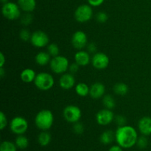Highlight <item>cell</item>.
Returning <instances> with one entry per match:
<instances>
[{
	"label": "cell",
	"instance_id": "cell-36",
	"mask_svg": "<svg viewBox=\"0 0 151 151\" xmlns=\"http://www.w3.org/2000/svg\"><path fill=\"white\" fill-rule=\"evenodd\" d=\"M87 52L89 53H92V54H95L97 52V47L94 43H88L86 46Z\"/></svg>",
	"mask_w": 151,
	"mask_h": 151
},
{
	"label": "cell",
	"instance_id": "cell-17",
	"mask_svg": "<svg viewBox=\"0 0 151 151\" xmlns=\"http://www.w3.org/2000/svg\"><path fill=\"white\" fill-rule=\"evenodd\" d=\"M36 72L35 70L30 68H27L23 69L20 74V78L24 83H30L34 82L35 78H36Z\"/></svg>",
	"mask_w": 151,
	"mask_h": 151
},
{
	"label": "cell",
	"instance_id": "cell-11",
	"mask_svg": "<svg viewBox=\"0 0 151 151\" xmlns=\"http://www.w3.org/2000/svg\"><path fill=\"white\" fill-rule=\"evenodd\" d=\"M115 115L111 109H103L100 110L96 114V121L97 124L102 126L109 125L114 120Z\"/></svg>",
	"mask_w": 151,
	"mask_h": 151
},
{
	"label": "cell",
	"instance_id": "cell-9",
	"mask_svg": "<svg viewBox=\"0 0 151 151\" xmlns=\"http://www.w3.org/2000/svg\"><path fill=\"white\" fill-rule=\"evenodd\" d=\"M30 42L32 45L36 48H44L48 46L50 43V38L44 31L37 30L32 33Z\"/></svg>",
	"mask_w": 151,
	"mask_h": 151
},
{
	"label": "cell",
	"instance_id": "cell-14",
	"mask_svg": "<svg viewBox=\"0 0 151 151\" xmlns=\"http://www.w3.org/2000/svg\"><path fill=\"white\" fill-rule=\"evenodd\" d=\"M106 93V86L100 82H96L90 86L89 95L94 100H99L103 97Z\"/></svg>",
	"mask_w": 151,
	"mask_h": 151
},
{
	"label": "cell",
	"instance_id": "cell-34",
	"mask_svg": "<svg viewBox=\"0 0 151 151\" xmlns=\"http://www.w3.org/2000/svg\"><path fill=\"white\" fill-rule=\"evenodd\" d=\"M7 124H8V121H7V116L4 112L1 111L0 112V129L1 131L4 130L7 127Z\"/></svg>",
	"mask_w": 151,
	"mask_h": 151
},
{
	"label": "cell",
	"instance_id": "cell-27",
	"mask_svg": "<svg viewBox=\"0 0 151 151\" xmlns=\"http://www.w3.org/2000/svg\"><path fill=\"white\" fill-rule=\"evenodd\" d=\"M47 52L51 55L52 58L55 57V56L59 55L60 53V48L58 45L55 43H51L49 44L47 46Z\"/></svg>",
	"mask_w": 151,
	"mask_h": 151
},
{
	"label": "cell",
	"instance_id": "cell-5",
	"mask_svg": "<svg viewBox=\"0 0 151 151\" xmlns=\"http://www.w3.org/2000/svg\"><path fill=\"white\" fill-rule=\"evenodd\" d=\"M93 9L90 4H83L78 6L75 10L74 16L75 20L79 23H86L93 17Z\"/></svg>",
	"mask_w": 151,
	"mask_h": 151
},
{
	"label": "cell",
	"instance_id": "cell-2",
	"mask_svg": "<svg viewBox=\"0 0 151 151\" xmlns=\"http://www.w3.org/2000/svg\"><path fill=\"white\" fill-rule=\"evenodd\" d=\"M54 123V114L48 109H43L35 116V125L41 131H49Z\"/></svg>",
	"mask_w": 151,
	"mask_h": 151
},
{
	"label": "cell",
	"instance_id": "cell-28",
	"mask_svg": "<svg viewBox=\"0 0 151 151\" xmlns=\"http://www.w3.org/2000/svg\"><path fill=\"white\" fill-rule=\"evenodd\" d=\"M21 24L24 26H28L31 24L33 21V17L31 13H25L24 14L21 16Z\"/></svg>",
	"mask_w": 151,
	"mask_h": 151
},
{
	"label": "cell",
	"instance_id": "cell-19",
	"mask_svg": "<svg viewBox=\"0 0 151 151\" xmlns=\"http://www.w3.org/2000/svg\"><path fill=\"white\" fill-rule=\"evenodd\" d=\"M51 58V55L47 52H39L35 57V63L40 66H45L47 64H50L52 59Z\"/></svg>",
	"mask_w": 151,
	"mask_h": 151
},
{
	"label": "cell",
	"instance_id": "cell-31",
	"mask_svg": "<svg viewBox=\"0 0 151 151\" xmlns=\"http://www.w3.org/2000/svg\"><path fill=\"white\" fill-rule=\"evenodd\" d=\"M96 20L100 24H104L109 20V16L105 12H99L96 15Z\"/></svg>",
	"mask_w": 151,
	"mask_h": 151
},
{
	"label": "cell",
	"instance_id": "cell-41",
	"mask_svg": "<svg viewBox=\"0 0 151 151\" xmlns=\"http://www.w3.org/2000/svg\"><path fill=\"white\" fill-rule=\"evenodd\" d=\"M1 1L3 3V4H4V3L8 2V0H1Z\"/></svg>",
	"mask_w": 151,
	"mask_h": 151
},
{
	"label": "cell",
	"instance_id": "cell-13",
	"mask_svg": "<svg viewBox=\"0 0 151 151\" xmlns=\"http://www.w3.org/2000/svg\"><path fill=\"white\" fill-rule=\"evenodd\" d=\"M75 78L73 74L70 73H64L60 75V79H59V85L60 88L64 90H69L71 88L75 86Z\"/></svg>",
	"mask_w": 151,
	"mask_h": 151
},
{
	"label": "cell",
	"instance_id": "cell-23",
	"mask_svg": "<svg viewBox=\"0 0 151 151\" xmlns=\"http://www.w3.org/2000/svg\"><path fill=\"white\" fill-rule=\"evenodd\" d=\"M114 92L119 96H125L129 91V87L124 83H117L113 87Z\"/></svg>",
	"mask_w": 151,
	"mask_h": 151
},
{
	"label": "cell",
	"instance_id": "cell-26",
	"mask_svg": "<svg viewBox=\"0 0 151 151\" xmlns=\"http://www.w3.org/2000/svg\"><path fill=\"white\" fill-rule=\"evenodd\" d=\"M17 146L15 142L10 141H4L1 143L0 145V151H17Z\"/></svg>",
	"mask_w": 151,
	"mask_h": 151
},
{
	"label": "cell",
	"instance_id": "cell-37",
	"mask_svg": "<svg viewBox=\"0 0 151 151\" xmlns=\"http://www.w3.org/2000/svg\"><path fill=\"white\" fill-rule=\"evenodd\" d=\"M87 1L88 4H90L91 7H99L103 4L105 0H87Z\"/></svg>",
	"mask_w": 151,
	"mask_h": 151
},
{
	"label": "cell",
	"instance_id": "cell-38",
	"mask_svg": "<svg viewBox=\"0 0 151 151\" xmlns=\"http://www.w3.org/2000/svg\"><path fill=\"white\" fill-rule=\"evenodd\" d=\"M6 63V58L3 52L0 53V67H4Z\"/></svg>",
	"mask_w": 151,
	"mask_h": 151
},
{
	"label": "cell",
	"instance_id": "cell-30",
	"mask_svg": "<svg viewBox=\"0 0 151 151\" xmlns=\"http://www.w3.org/2000/svg\"><path fill=\"white\" fill-rule=\"evenodd\" d=\"M137 145L139 148L145 149L147 147V145H148V139H147V137L144 135L139 137L137 142Z\"/></svg>",
	"mask_w": 151,
	"mask_h": 151
},
{
	"label": "cell",
	"instance_id": "cell-15",
	"mask_svg": "<svg viewBox=\"0 0 151 151\" xmlns=\"http://www.w3.org/2000/svg\"><path fill=\"white\" fill-rule=\"evenodd\" d=\"M138 129L142 135L148 136L151 135V117L150 116H143L138 122Z\"/></svg>",
	"mask_w": 151,
	"mask_h": 151
},
{
	"label": "cell",
	"instance_id": "cell-20",
	"mask_svg": "<svg viewBox=\"0 0 151 151\" xmlns=\"http://www.w3.org/2000/svg\"><path fill=\"white\" fill-rule=\"evenodd\" d=\"M115 140V132L111 130H106L103 131L100 137V141L102 144L108 145Z\"/></svg>",
	"mask_w": 151,
	"mask_h": 151
},
{
	"label": "cell",
	"instance_id": "cell-25",
	"mask_svg": "<svg viewBox=\"0 0 151 151\" xmlns=\"http://www.w3.org/2000/svg\"><path fill=\"white\" fill-rule=\"evenodd\" d=\"M103 104L106 109L112 110L116 106V101L111 94H105L103 97Z\"/></svg>",
	"mask_w": 151,
	"mask_h": 151
},
{
	"label": "cell",
	"instance_id": "cell-8",
	"mask_svg": "<svg viewBox=\"0 0 151 151\" xmlns=\"http://www.w3.org/2000/svg\"><path fill=\"white\" fill-rule=\"evenodd\" d=\"M63 116L66 122L75 123L79 122L82 116V111L78 106L75 105H69L63 111Z\"/></svg>",
	"mask_w": 151,
	"mask_h": 151
},
{
	"label": "cell",
	"instance_id": "cell-16",
	"mask_svg": "<svg viewBox=\"0 0 151 151\" xmlns=\"http://www.w3.org/2000/svg\"><path fill=\"white\" fill-rule=\"evenodd\" d=\"M75 62L80 66H86L89 64L91 60L90 53L84 50H78L75 54Z\"/></svg>",
	"mask_w": 151,
	"mask_h": 151
},
{
	"label": "cell",
	"instance_id": "cell-29",
	"mask_svg": "<svg viewBox=\"0 0 151 151\" xmlns=\"http://www.w3.org/2000/svg\"><path fill=\"white\" fill-rule=\"evenodd\" d=\"M31 35H32V33H31L30 31L28 29H27V28H23V29L20 31V32H19V37H20L21 40L24 41V42L30 41Z\"/></svg>",
	"mask_w": 151,
	"mask_h": 151
},
{
	"label": "cell",
	"instance_id": "cell-10",
	"mask_svg": "<svg viewBox=\"0 0 151 151\" xmlns=\"http://www.w3.org/2000/svg\"><path fill=\"white\" fill-rule=\"evenodd\" d=\"M109 62H110V60H109V56L101 52H96L91 57V63L93 67L98 70H103L106 69L109 66Z\"/></svg>",
	"mask_w": 151,
	"mask_h": 151
},
{
	"label": "cell",
	"instance_id": "cell-21",
	"mask_svg": "<svg viewBox=\"0 0 151 151\" xmlns=\"http://www.w3.org/2000/svg\"><path fill=\"white\" fill-rule=\"evenodd\" d=\"M51 134L48 132V131H41V132L38 136V142L41 147H46L49 145L51 142Z\"/></svg>",
	"mask_w": 151,
	"mask_h": 151
},
{
	"label": "cell",
	"instance_id": "cell-24",
	"mask_svg": "<svg viewBox=\"0 0 151 151\" xmlns=\"http://www.w3.org/2000/svg\"><path fill=\"white\" fill-rule=\"evenodd\" d=\"M15 144L19 149L24 150V149L27 148L28 146H29V139L24 134L17 135V137L15 140Z\"/></svg>",
	"mask_w": 151,
	"mask_h": 151
},
{
	"label": "cell",
	"instance_id": "cell-39",
	"mask_svg": "<svg viewBox=\"0 0 151 151\" xmlns=\"http://www.w3.org/2000/svg\"><path fill=\"white\" fill-rule=\"evenodd\" d=\"M109 151H123V148L119 145H113L109 148Z\"/></svg>",
	"mask_w": 151,
	"mask_h": 151
},
{
	"label": "cell",
	"instance_id": "cell-18",
	"mask_svg": "<svg viewBox=\"0 0 151 151\" xmlns=\"http://www.w3.org/2000/svg\"><path fill=\"white\" fill-rule=\"evenodd\" d=\"M17 3L24 13H32L36 7V0H17Z\"/></svg>",
	"mask_w": 151,
	"mask_h": 151
},
{
	"label": "cell",
	"instance_id": "cell-22",
	"mask_svg": "<svg viewBox=\"0 0 151 151\" xmlns=\"http://www.w3.org/2000/svg\"><path fill=\"white\" fill-rule=\"evenodd\" d=\"M76 94L80 97H86L89 94L90 87L85 83H79L75 86Z\"/></svg>",
	"mask_w": 151,
	"mask_h": 151
},
{
	"label": "cell",
	"instance_id": "cell-3",
	"mask_svg": "<svg viewBox=\"0 0 151 151\" xmlns=\"http://www.w3.org/2000/svg\"><path fill=\"white\" fill-rule=\"evenodd\" d=\"M69 61L66 57L63 55L55 56L52 58L50 63V67L52 72L57 75H63L69 70Z\"/></svg>",
	"mask_w": 151,
	"mask_h": 151
},
{
	"label": "cell",
	"instance_id": "cell-35",
	"mask_svg": "<svg viewBox=\"0 0 151 151\" xmlns=\"http://www.w3.org/2000/svg\"><path fill=\"white\" fill-rule=\"evenodd\" d=\"M80 69V66L76 63V62H74L72 63L71 64H69V72L72 74H76L77 72L79 71Z\"/></svg>",
	"mask_w": 151,
	"mask_h": 151
},
{
	"label": "cell",
	"instance_id": "cell-32",
	"mask_svg": "<svg viewBox=\"0 0 151 151\" xmlns=\"http://www.w3.org/2000/svg\"><path fill=\"white\" fill-rule=\"evenodd\" d=\"M72 130H73L74 133L78 135H81L84 132V126L81 122H78L73 124V127H72Z\"/></svg>",
	"mask_w": 151,
	"mask_h": 151
},
{
	"label": "cell",
	"instance_id": "cell-40",
	"mask_svg": "<svg viewBox=\"0 0 151 151\" xmlns=\"http://www.w3.org/2000/svg\"><path fill=\"white\" fill-rule=\"evenodd\" d=\"M5 75V70H4V67H0V77L3 78Z\"/></svg>",
	"mask_w": 151,
	"mask_h": 151
},
{
	"label": "cell",
	"instance_id": "cell-7",
	"mask_svg": "<svg viewBox=\"0 0 151 151\" xmlns=\"http://www.w3.org/2000/svg\"><path fill=\"white\" fill-rule=\"evenodd\" d=\"M28 122L24 117L16 116L11 119L9 123L10 130L16 135L24 134L28 129Z\"/></svg>",
	"mask_w": 151,
	"mask_h": 151
},
{
	"label": "cell",
	"instance_id": "cell-1",
	"mask_svg": "<svg viewBox=\"0 0 151 151\" xmlns=\"http://www.w3.org/2000/svg\"><path fill=\"white\" fill-rule=\"evenodd\" d=\"M138 137L137 130L131 125L118 127L115 131V140L118 145L124 149L131 148L137 145Z\"/></svg>",
	"mask_w": 151,
	"mask_h": 151
},
{
	"label": "cell",
	"instance_id": "cell-33",
	"mask_svg": "<svg viewBox=\"0 0 151 151\" xmlns=\"http://www.w3.org/2000/svg\"><path fill=\"white\" fill-rule=\"evenodd\" d=\"M115 123L118 125V127L123 126V125H125L127 123V119L125 116L122 114H119L115 116L114 120Z\"/></svg>",
	"mask_w": 151,
	"mask_h": 151
},
{
	"label": "cell",
	"instance_id": "cell-4",
	"mask_svg": "<svg viewBox=\"0 0 151 151\" xmlns=\"http://www.w3.org/2000/svg\"><path fill=\"white\" fill-rule=\"evenodd\" d=\"M33 83L38 89L48 91L54 86L55 79L51 74L43 72L37 74Z\"/></svg>",
	"mask_w": 151,
	"mask_h": 151
},
{
	"label": "cell",
	"instance_id": "cell-12",
	"mask_svg": "<svg viewBox=\"0 0 151 151\" xmlns=\"http://www.w3.org/2000/svg\"><path fill=\"white\" fill-rule=\"evenodd\" d=\"M72 45L78 50H82L88 44V37L85 32L78 30L74 32L71 39Z\"/></svg>",
	"mask_w": 151,
	"mask_h": 151
},
{
	"label": "cell",
	"instance_id": "cell-6",
	"mask_svg": "<svg viewBox=\"0 0 151 151\" xmlns=\"http://www.w3.org/2000/svg\"><path fill=\"white\" fill-rule=\"evenodd\" d=\"M21 8L18 3L8 1L3 4L1 13L3 16L8 20H16L21 17Z\"/></svg>",
	"mask_w": 151,
	"mask_h": 151
}]
</instances>
